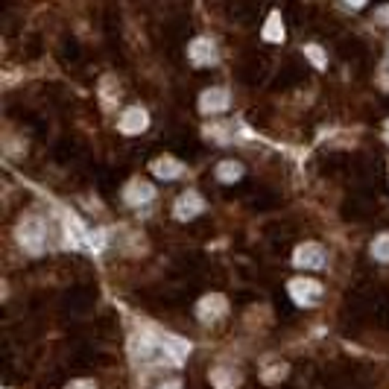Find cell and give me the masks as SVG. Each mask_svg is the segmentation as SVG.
I'll return each mask as SVG.
<instances>
[{"instance_id": "6da1fadb", "label": "cell", "mask_w": 389, "mask_h": 389, "mask_svg": "<svg viewBox=\"0 0 389 389\" xmlns=\"http://www.w3.org/2000/svg\"><path fill=\"white\" fill-rule=\"evenodd\" d=\"M44 240H47V228L38 217H27L21 226H18V243H21L30 255H42Z\"/></svg>"}, {"instance_id": "7a4b0ae2", "label": "cell", "mask_w": 389, "mask_h": 389, "mask_svg": "<svg viewBox=\"0 0 389 389\" xmlns=\"http://www.w3.org/2000/svg\"><path fill=\"white\" fill-rule=\"evenodd\" d=\"M287 290H290V296H293V302L302 304V307H314L325 293L322 284L314 281V278H293Z\"/></svg>"}, {"instance_id": "3957f363", "label": "cell", "mask_w": 389, "mask_h": 389, "mask_svg": "<svg viewBox=\"0 0 389 389\" xmlns=\"http://www.w3.org/2000/svg\"><path fill=\"white\" fill-rule=\"evenodd\" d=\"M293 264L299 269H322L325 266V249L319 243H302L293 252Z\"/></svg>"}, {"instance_id": "277c9868", "label": "cell", "mask_w": 389, "mask_h": 389, "mask_svg": "<svg viewBox=\"0 0 389 389\" xmlns=\"http://www.w3.org/2000/svg\"><path fill=\"white\" fill-rule=\"evenodd\" d=\"M149 126V114L141 109V106H132L121 114V121H118V129L123 135H141L144 129Z\"/></svg>"}, {"instance_id": "5b68a950", "label": "cell", "mask_w": 389, "mask_h": 389, "mask_svg": "<svg viewBox=\"0 0 389 389\" xmlns=\"http://www.w3.org/2000/svg\"><path fill=\"white\" fill-rule=\"evenodd\" d=\"M205 211V202L199 193H182V197L176 199V208H173V214H176V220H193V217H199V214Z\"/></svg>"}, {"instance_id": "8992f818", "label": "cell", "mask_w": 389, "mask_h": 389, "mask_svg": "<svg viewBox=\"0 0 389 389\" xmlns=\"http://www.w3.org/2000/svg\"><path fill=\"white\" fill-rule=\"evenodd\" d=\"M197 314H199L202 322H214V319H220V316L228 314V302H226V296H220V293H211V296H205V299L197 304Z\"/></svg>"}, {"instance_id": "52a82bcc", "label": "cell", "mask_w": 389, "mask_h": 389, "mask_svg": "<svg viewBox=\"0 0 389 389\" xmlns=\"http://www.w3.org/2000/svg\"><path fill=\"white\" fill-rule=\"evenodd\" d=\"M187 56L193 65H214L217 62V44L211 38H193L187 47Z\"/></svg>"}, {"instance_id": "ba28073f", "label": "cell", "mask_w": 389, "mask_h": 389, "mask_svg": "<svg viewBox=\"0 0 389 389\" xmlns=\"http://www.w3.org/2000/svg\"><path fill=\"white\" fill-rule=\"evenodd\" d=\"M228 106H231V97H228L226 88H208V91H202V97H199V109H202L205 114H220V111H226Z\"/></svg>"}, {"instance_id": "9c48e42d", "label": "cell", "mask_w": 389, "mask_h": 389, "mask_svg": "<svg viewBox=\"0 0 389 389\" xmlns=\"http://www.w3.org/2000/svg\"><path fill=\"white\" fill-rule=\"evenodd\" d=\"M123 197H126L129 205H147V202H152V197H155V187H152L149 182L135 179V182H129V187L123 190Z\"/></svg>"}, {"instance_id": "30bf717a", "label": "cell", "mask_w": 389, "mask_h": 389, "mask_svg": "<svg viewBox=\"0 0 389 389\" xmlns=\"http://www.w3.org/2000/svg\"><path fill=\"white\" fill-rule=\"evenodd\" d=\"M211 383L217 389H237L240 386V372L231 366H217L211 369Z\"/></svg>"}, {"instance_id": "8fae6325", "label": "cell", "mask_w": 389, "mask_h": 389, "mask_svg": "<svg viewBox=\"0 0 389 389\" xmlns=\"http://www.w3.org/2000/svg\"><path fill=\"white\" fill-rule=\"evenodd\" d=\"M182 161L179 159H173V155H164V159H159V161H152V173L159 179H164V182H170V179H179L182 176Z\"/></svg>"}, {"instance_id": "7c38bea8", "label": "cell", "mask_w": 389, "mask_h": 389, "mask_svg": "<svg viewBox=\"0 0 389 389\" xmlns=\"http://www.w3.org/2000/svg\"><path fill=\"white\" fill-rule=\"evenodd\" d=\"M284 24H281V12H269L266 24H264V42H272V44H281L284 42Z\"/></svg>"}, {"instance_id": "4fadbf2b", "label": "cell", "mask_w": 389, "mask_h": 389, "mask_svg": "<svg viewBox=\"0 0 389 389\" xmlns=\"http://www.w3.org/2000/svg\"><path fill=\"white\" fill-rule=\"evenodd\" d=\"M217 179L220 182H237V179H243V164L240 161H223V164H217Z\"/></svg>"}, {"instance_id": "5bb4252c", "label": "cell", "mask_w": 389, "mask_h": 389, "mask_svg": "<svg viewBox=\"0 0 389 389\" xmlns=\"http://www.w3.org/2000/svg\"><path fill=\"white\" fill-rule=\"evenodd\" d=\"M372 258L381 261V264H389V235H381L372 243Z\"/></svg>"}, {"instance_id": "9a60e30c", "label": "cell", "mask_w": 389, "mask_h": 389, "mask_svg": "<svg viewBox=\"0 0 389 389\" xmlns=\"http://www.w3.org/2000/svg\"><path fill=\"white\" fill-rule=\"evenodd\" d=\"M284 375H287V366L281 363V366H269L266 372H264V383H278V381H284Z\"/></svg>"}, {"instance_id": "2e32d148", "label": "cell", "mask_w": 389, "mask_h": 389, "mask_svg": "<svg viewBox=\"0 0 389 389\" xmlns=\"http://www.w3.org/2000/svg\"><path fill=\"white\" fill-rule=\"evenodd\" d=\"M304 56H307V59L314 62L316 68H325V53L319 50V44H307V47H304Z\"/></svg>"}, {"instance_id": "e0dca14e", "label": "cell", "mask_w": 389, "mask_h": 389, "mask_svg": "<svg viewBox=\"0 0 389 389\" xmlns=\"http://www.w3.org/2000/svg\"><path fill=\"white\" fill-rule=\"evenodd\" d=\"M375 21L383 24V27H389V6H378L375 9Z\"/></svg>"}, {"instance_id": "ac0fdd59", "label": "cell", "mask_w": 389, "mask_h": 389, "mask_svg": "<svg viewBox=\"0 0 389 389\" xmlns=\"http://www.w3.org/2000/svg\"><path fill=\"white\" fill-rule=\"evenodd\" d=\"M65 389H97V383H94V381H73V383H68Z\"/></svg>"}, {"instance_id": "d6986e66", "label": "cell", "mask_w": 389, "mask_h": 389, "mask_svg": "<svg viewBox=\"0 0 389 389\" xmlns=\"http://www.w3.org/2000/svg\"><path fill=\"white\" fill-rule=\"evenodd\" d=\"M159 389H182V381H167V383H161Z\"/></svg>"}]
</instances>
